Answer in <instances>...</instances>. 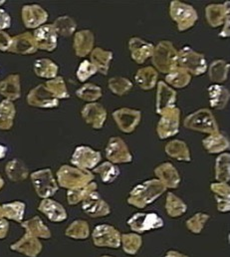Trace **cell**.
<instances>
[{"label": "cell", "instance_id": "1", "mask_svg": "<svg viewBox=\"0 0 230 257\" xmlns=\"http://www.w3.org/2000/svg\"><path fill=\"white\" fill-rule=\"evenodd\" d=\"M166 191V187L160 181L154 180L137 186L130 194L129 203L138 207H145L152 203Z\"/></svg>", "mask_w": 230, "mask_h": 257}, {"label": "cell", "instance_id": "2", "mask_svg": "<svg viewBox=\"0 0 230 257\" xmlns=\"http://www.w3.org/2000/svg\"><path fill=\"white\" fill-rule=\"evenodd\" d=\"M58 183L62 188L77 190L87 187L92 181V175L86 170L63 166L57 173Z\"/></svg>", "mask_w": 230, "mask_h": 257}, {"label": "cell", "instance_id": "3", "mask_svg": "<svg viewBox=\"0 0 230 257\" xmlns=\"http://www.w3.org/2000/svg\"><path fill=\"white\" fill-rule=\"evenodd\" d=\"M153 62L163 73L170 74L177 67V52L169 41L161 42L153 53Z\"/></svg>", "mask_w": 230, "mask_h": 257}, {"label": "cell", "instance_id": "4", "mask_svg": "<svg viewBox=\"0 0 230 257\" xmlns=\"http://www.w3.org/2000/svg\"><path fill=\"white\" fill-rule=\"evenodd\" d=\"M184 126L193 131L209 134H215L218 130L214 117L207 109H201L188 116L184 121Z\"/></svg>", "mask_w": 230, "mask_h": 257}, {"label": "cell", "instance_id": "5", "mask_svg": "<svg viewBox=\"0 0 230 257\" xmlns=\"http://www.w3.org/2000/svg\"><path fill=\"white\" fill-rule=\"evenodd\" d=\"M178 65L186 72L195 75H201L206 70L204 56L196 53L188 47H184L179 53H177V66Z\"/></svg>", "mask_w": 230, "mask_h": 257}, {"label": "cell", "instance_id": "6", "mask_svg": "<svg viewBox=\"0 0 230 257\" xmlns=\"http://www.w3.org/2000/svg\"><path fill=\"white\" fill-rule=\"evenodd\" d=\"M171 16L176 22L179 31L191 28L197 21L195 10L191 6L179 1H173L171 3Z\"/></svg>", "mask_w": 230, "mask_h": 257}, {"label": "cell", "instance_id": "7", "mask_svg": "<svg viewBox=\"0 0 230 257\" xmlns=\"http://www.w3.org/2000/svg\"><path fill=\"white\" fill-rule=\"evenodd\" d=\"M31 180L36 193L42 198H48L57 192V183L49 169L34 172L31 175Z\"/></svg>", "mask_w": 230, "mask_h": 257}, {"label": "cell", "instance_id": "8", "mask_svg": "<svg viewBox=\"0 0 230 257\" xmlns=\"http://www.w3.org/2000/svg\"><path fill=\"white\" fill-rule=\"evenodd\" d=\"M71 161L80 170L87 171L93 169L101 161V155L89 147L81 146L75 150Z\"/></svg>", "mask_w": 230, "mask_h": 257}, {"label": "cell", "instance_id": "9", "mask_svg": "<svg viewBox=\"0 0 230 257\" xmlns=\"http://www.w3.org/2000/svg\"><path fill=\"white\" fill-rule=\"evenodd\" d=\"M128 223L136 232H144L160 228L164 225L163 219L156 213H137L129 220Z\"/></svg>", "mask_w": 230, "mask_h": 257}, {"label": "cell", "instance_id": "10", "mask_svg": "<svg viewBox=\"0 0 230 257\" xmlns=\"http://www.w3.org/2000/svg\"><path fill=\"white\" fill-rule=\"evenodd\" d=\"M27 102L32 107L37 108H55L59 104L56 99L44 85H39L32 89L28 96Z\"/></svg>", "mask_w": 230, "mask_h": 257}, {"label": "cell", "instance_id": "11", "mask_svg": "<svg viewBox=\"0 0 230 257\" xmlns=\"http://www.w3.org/2000/svg\"><path fill=\"white\" fill-rule=\"evenodd\" d=\"M37 49L52 52L57 46V33L53 25H43L33 34Z\"/></svg>", "mask_w": 230, "mask_h": 257}, {"label": "cell", "instance_id": "12", "mask_svg": "<svg viewBox=\"0 0 230 257\" xmlns=\"http://www.w3.org/2000/svg\"><path fill=\"white\" fill-rule=\"evenodd\" d=\"M94 242L98 246H120V234L119 231L111 225L103 224L95 228L93 233Z\"/></svg>", "mask_w": 230, "mask_h": 257}, {"label": "cell", "instance_id": "13", "mask_svg": "<svg viewBox=\"0 0 230 257\" xmlns=\"http://www.w3.org/2000/svg\"><path fill=\"white\" fill-rule=\"evenodd\" d=\"M22 19L26 27L39 28L47 21L48 14L39 5H25L22 8Z\"/></svg>", "mask_w": 230, "mask_h": 257}, {"label": "cell", "instance_id": "14", "mask_svg": "<svg viewBox=\"0 0 230 257\" xmlns=\"http://www.w3.org/2000/svg\"><path fill=\"white\" fill-rule=\"evenodd\" d=\"M179 111L175 107L163 114L158 125V134L161 139H166L174 136L178 132Z\"/></svg>", "mask_w": 230, "mask_h": 257}, {"label": "cell", "instance_id": "15", "mask_svg": "<svg viewBox=\"0 0 230 257\" xmlns=\"http://www.w3.org/2000/svg\"><path fill=\"white\" fill-rule=\"evenodd\" d=\"M114 119L122 132L131 133L141 121V112L131 109H121L115 111Z\"/></svg>", "mask_w": 230, "mask_h": 257}, {"label": "cell", "instance_id": "16", "mask_svg": "<svg viewBox=\"0 0 230 257\" xmlns=\"http://www.w3.org/2000/svg\"><path fill=\"white\" fill-rule=\"evenodd\" d=\"M83 200V210L93 217H100L110 213L109 205L100 198L95 191L88 193Z\"/></svg>", "mask_w": 230, "mask_h": 257}, {"label": "cell", "instance_id": "17", "mask_svg": "<svg viewBox=\"0 0 230 257\" xmlns=\"http://www.w3.org/2000/svg\"><path fill=\"white\" fill-rule=\"evenodd\" d=\"M8 51L21 55L35 53L37 51V46L33 35L26 32L13 37Z\"/></svg>", "mask_w": 230, "mask_h": 257}, {"label": "cell", "instance_id": "18", "mask_svg": "<svg viewBox=\"0 0 230 257\" xmlns=\"http://www.w3.org/2000/svg\"><path fill=\"white\" fill-rule=\"evenodd\" d=\"M10 248L26 256L36 257L42 250V244L36 237L26 233L20 240L12 244Z\"/></svg>", "mask_w": 230, "mask_h": 257}, {"label": "cell", "instance_id": "19", "mask_svg": "<svg viewBox=\"0 0 230 257\" xmlns=\"http://www.w3.org/2000/svg\"><path fill=\"white\" fill-rule=\"evenodd\" d=\"M107 159L113 163H129L132 156L127 145L120 138H112L107 148Z\"/></svg>", "mask_w": 230, "mask_h": 257}, {"label": "cell", "instance_id": "20", "mask_svg": "<svg viewBox=\"0 0 230 257\" xmlns=\"http://www.w3.org/2000/svg\"><path fill=\"white\" fill-rule=\"evenodd\" d=\"M83 119L94 128H101L106 120V111L99 104H89L82 111Z\"/></svg>", "mask_w": 230, "mask_h": 257}, {"label": "cell", "instance_id": "21", "mask_svg": "<svg viewBox=\"0 0 230 257\" xmlns=\"http://www.w3.org/2000/svg\"><path fill=\"white\" fill-rule=\"evenodd\" d=\"M174 102L175 92L164 82H160L157 95V112L160 115H163L167 111L174 108Z\"/></svg>", "mask_w": 230, "mask_h": 257}, {"label": "cell", "instance_id": "22", "mask_svg": "<svg viewBox=\"0 0 230 257\" xmlns=\"http://www.w3.org/2000/svg\"><path fill=\"white\" fill-rule=\"evenodd\" d=\"M130 49L132 53V58L140 64L144 63L149 57L153 56L155 50L154 46L151 43H148L140 38L131 39Z\"/></svg>", "mask_w": 230, "mask_h": 257}, {"label": "cell", "instance_id": "23", "mask_svg": "<svg viewBox=\"0 0 230 257\" xmlns=\"http://www.w3.org/2000/svg\"><path fill=\"white\" fill-rule=\"evenodd\" d=\"M20 77L17 74L9 75L0 82V95L11 102L20 97Z\"/></svg>", "mask_w": 230, "mask_h": 257}, {"label": "cell", "instance_id": "24", "mask_svg": "<svg viewBox=\"0 0 230 257\" xmlns=\"http://www.w3.org/2000/svg\"><path fill=\"white\" fill-rule=\"evenodd\" d=\"M39 210L54 222H60L67 218V212L64 207L57 201L49 198H45L40 202Z\"/></svg>", "mask_w": 230, "mask_h": 257}, {"label": "cell", "instance_id": "25", "mask_svg": "<svg viewBox=\"0 0 230 257\" xmlns=\"http://www.w3.org/2000/svg\"><path fill=\"white\" fill-rule=\"evenodd\" d=\"M94 44V35L89 30H83L75 35L74 48L76 55L79 57H84L89 54L92 50Z\"/></svg>", "mask_w": 230, "mask_h": 257}, {"label": "cell", "instance_id": "26", "mask_svg": "<svg viewBox=\"0 0 230 257\" xmlns=\"http://www.w3.org/2000/svg\"><path fill=\"white\" fill-rule=\"evenodd\" d=\"M156 175L165 187L176 188L180 182V178L173 165L167 163L156 169Z\"/></svg>", "mask_w": 230, "mask_h": 257}, {"label": "cell", "instance_id": "27", "mask_svg": "<svg viewBox=\"0 0 230 257\" xmlns=\"http://www.w3.org/2000/svg\"><path fill=\"white\" fill-rule=\"evenodd\" d=\"M229 2H225L224 5H209L206 8V17L209 24L212 27H217L222 24L224 18L229 17Z\"/></svg>", "mask_w": 230, "mask_h": 257}, {"label": "cell", "instance_id": "28", "mask_svg": "<svg viewBox=\"0 0 230 257\" xmlns=\"http://www.w3.org/2000/svg\"><path fill=\"white\" fill-rule=\"evenodd\" d=\"M22 226L26 229V233H28L36 238L37 237H40V238L51 237L50 230L38 216H34L33 218L23 222Z\"/></svg>", "mask_w": 230, "mask_h": 257}, {"label": "cell", "instance_id": "29", "mask_svg": "<svg viewBox=\"0 0 230 257\" xmlns=\"http://www.w3.org/2000/svg\"><path fill=\"white\" fill-rule=\"evenodd\" d=\"M8 179L12 182H21L28 177V169L20 160L10 161L5 168Z\"/></svg>", "mask_w": 230, "mask_h": 257}, {"label": "cell", "instance_id": "30", "mask_svg": "<svg viewBox=\"0 0 230 257\" xmlns=\"http://www.w3.org/2000/svg\"><path fill=\"white\" fill-rule=\"evenodd\" d=\"M210 104L215 109H223L229 101V92L222 86L212 85L208 88Z\"/></svg>", "mask_w": 230, "mask_h": 257}, {"label": "cell", "instance_id": "31", "mask_svg": "<svg viewBox=\"0 0 230 257\" xmlns=\"http://www.w3.org/2000/svg\"><path fill=\"white\" fill-rule=\"evenodd\" d=\"M15 118V107L9 100L0 102V130L8 131L12 128Z\"/></svg>", "mask_w": 230, "mask_h": 257}, {"label": "cell", "instance_id": "32", "mask_svg": "<svg viewBox=\"0 0 230 257\" xmlns=\"http://www.w3.org/2000/svg\"><path fill=\"white\" fill-rule=\"evenodd\" d=\"M158 78V73L153 67L140 69L136 75V82L144 90H150L155 87Z\"/></svg>", "mask_w": 230, "mask_h": 257}, {"label": "cell", "instance_id": "33", "mask_svg": "<svg viewBox=\"0 0 230 257\" xmlns=\"http://www.w3.org/2000/svg\"><path fill=\"white\" fill-rule=\"evenodd\" d=\"M112 57L113 55L111 52L105 51L101 48H97L92 52L91 60L92 64L96 67L97 71L101 72L103 75H106L109 70Z\"/></svg>", "mask_w": 230, "mask_h": 257}, {"label": "cell", "instance_id": "34", "mask_svg": "<svg viewBox=\"0 0 230 257\" xmlns=\"http://www.w3.org/2000/svg\"><path fill=\"white\" fill-rule=\"evenodd\" d=\"M34 72L38 77L54 79L57 76L58 66L49 59H38L34 63Z\"/></svg>", "mask_w": 230, "mask_h": 257}, {"label": "cell", "instance_id": "35", "mask_svg": "<svg viewBox=\"0 0 230 257\" xmlns=\"http://www.w3.org/2000/svg\"><path fill=\"white\" fill-rule=\"evenodd\" d=\"M25 211V203L21 201H13L2 205V217L20 222L23 219Z\"/></svg>", "mask_w": 230, "mask_h": 257}, {"label": "cell", "instance_id": "36", "mask_svg": "<svg viewBox=\"0 0 230 257\" xmlns=\"http://www.w3.org/2000/svg\"><path fill=\"white\" fill-rule=\"evenodd\" d=\"M203 146L209 153H220L229 148V143L225 137L215 133L203 141Z\"/></svg>", "mask_w": 230, "mask_h": 257}, {"label": "cell", "instance_id": "37", "mask_svg": "<svg viewBox=\"0 0 230 257\" xmlns=\"http://www.w3.org/2000/svg\"><path fill=\"white\" fill-rule=\"evenodd\" d=\"M166 152L172 158L180 161H189V150L186 145L180 141H173L166 147Z\"/></svg>", "mask_w": 230, "mask_h": 257}, {"label": "cell", "instance_id": "38", "mask_svg": "<svg viewBox=\"0 0 230 257\" xmlns=\"http://www.w3.org/2000/svg\"><path fill=\"white\" fill-rule=\"evenodd\" d=\"M190 75L188 72H186L183 69H178L176 68L175 70H173V72H171L170 74L167 75L166 77V81L173 85L175 88H183L186 85L189 84L190 82Z\"/></svg>", "mask_w": 230, "mask_h": 257}, {"label": "cell", "instance_id": "39", "mask_svg": "<svg viewBox=\"0 0 230 257\" xmlns=\"http://www.w3.org/2000/svg\"><path fill=\"white\" fill-rule=\"evenodd\" d=\"M76 26L77 25H76L75 21L69 16L58 17L53 24V27H54L57 35L59 34L64 37H68V36L72 35L76 29Z\"/></svg>", "mask_w": 230, "mask_h": 257}, {"label": "cell", "instance_id": "40", "mask_svg": "<svg viewBox=\"0 0 230 257\" xmlns=\"http://www.w3.org/2000/svg\"><path fill=\"white\" fill-rule=\"evenodd\" d=\"M211 190L218 200V208L221 211L229 210V188L225 184L211 185Z\"/></svg>", "mask_w": 230, "mask_h": 257}, {"label": "cell", "instance_id": "41", "mask_svg": "<svg viewBox=\"0 0 230 257\" xmlns=\"http://www.w3.org/2000/svg\"><path fill=\"white\" fill-rule=\"evenodd\" d=\"M45 87L56 99H66L69 97L65 81L62 77H55L54 79L49 80Z\"/></svg>", "mask_w": 230, "mask_h": 257}, {"label": "cell", "instance_id": "42", "mask_svg": "<svg viewBox=\"0 0 230 257\" xmlns=\"http://www.w3.org/2000/svg\"><path fill=\"white\" fill-rule=\"evenodd\" d=\"M228 70L229 64H227L223 60H217L210 66V79L214 82H223L227 78Z\"/></svg>", "mask_w": 230, "mask_h": 257}, {"label": "cell", "instance_id": "43", "mask_svg": "<svg viewBox=\"0 0 230 257\" xmlns=\"http://www.w3.org/2000/svg\"><path fill=\"white\" fill-rule=\"evenodd\" d=\"M76 95L84 101L92 102L98 100L102 96V90L96 85L86 84L76 92Z\"/></svg>", "mask_w": 230, "mask_h": 257}, {"label": "cell", "instance_id": "44", "mask_svg": "<svg viewBox=\"0 0 230 257\" xmlns=\"http://www.w3.org/2000/svg\"><path fill=\"white\" fill-rule=\"evenodd\" d=\"M66 235L72 238H86L89 235V227L86 221L77 220L74 221L66 230Z\"/></svg>", "mask_w": 230, "mask_h": 257}, {"label": "cell", "instance_id": "45", "mask_svg": "<svg viewBox=\"0 0 230 257\" xmlns=\"http://www.w3.org/2000/svg\"><path fill=\"white\" fill-rule=\"evenodd\" d=\"M216 179L221 183L229 181V155L223 154L217 159Z\"/></svg>", "mask_w": 230, "mask_h": 257}, {"label": "cell", "instance_id": "46", "mask_svg": "<svg viewBox=\"0 0 230 257\" xmlns=\"http://www.w3.org/2000/svg\"><path fill=\"white\" fill-rule=\"evenodd\" d=\"M166 206L169 214L173 217H176L183 214L186 210V205L178 197H176L172 193H169L168 195Z\"/></svg>", "mask_w": 230, "mask_h": 257}, {"label": "cell", "instance_id": "47", "mask_svg": "<svg viewBox=\"0 0 230 257\" xmlns=\"http://www.w3.org/2000/svg\"><path fill=\"white\" fill-rule=\"evenodd\" d=\"M95 173L99 174L105 183H112L119 176V170L110 163H105L101 167L95 170Z\"/></svg>", "mask_w": 230, "mask_h": 257}, {"label": "cell", "instance_id": "48", "mask_svg": "<svg viewBox=\"0 0 230 257\" xmlns=\"http://www.w3.org/2000/svg\"><path fill=\"white\" fill-rule=\"evenodd\" d=\"M132 83L125 78H112L109 82V88L117 95H124L131 90Z\"/></svg>", "mask_w": 230, "mask_h": 257}, {"label": "cell", "instance_id": "49", "mask_svg": "<svg viewBox=\"0 0 230 257\" xmlns=\"http://www.w3.org/2000/svg\"><path fill=\"white\" fill-rule=\"evenodd\" d=\"M124 250L130 254H135L142 244V239L137 234H127L123 236Z\"/></svg>", "mask_w": 230, "mask_h": 257}, {"label": "cell", "instance_id": "50", "mask_svg": "<svg viewBox=\"0 0 230 257\" xmlns=\"http://www.w3.org/2000/svg\"><path fill=\"white\" fill-rule=\"evenodd\" d=\"M97 69L91 62L85 60L83 61L77 71V77L81 82H85L87 79H89L91 76L95 75L97 73Z\"/></svg>", "mask_w": 230, "mask_h": 257}, {"label": "cell", "instance_id": "51", "mask_svg": "<svg viewBox=\"0 0 230 257\" xmlns=\"http://www.w3.org/2000/svg\"><path fill=\"white\" fill-rule=\"evenodd\" d=\"M208 219V215L206 214H202V213H198L194 216H192L189 220H187V227H189V229L195 233H198L202 227L203 224L205 223V221Z\"/></svg>", "mask_w": 230, "mask_h": 257}, {"label": "cell", "instance_id": "52", "mask_svg": "<svg viewBox=\"0 0 230 257\" xmlns=\"http://www.w3.org/2000/svg\"><path fill=\"white\" fill-rule=\"evenodd\" d=\"M12 42V38L4 31H0V51H8Z\"/></svg>", "mask_w": 230, "mask_h": 257}, {"label": "cell", "instance_id": "53", "mask_svg": "<svg viewBox=\"0 0 230 257\" xmlns=\"http://www.w3.org/2000/svg\"><path fill=\"white\" fill-rule=\"evenodd\" d=\"M11 25V18L9 14L3 10L0 9V31H3L4 29L9 28Z\"/></svg>", "mask_w": 230, "mask_h": 257}, {"label": "cell", "instance_id": "54", "mask_svg": "<svg viewBox=\"0 0 230 257\" xmlns=\"http://www.w3.org/2000/svg\"><path fill=\"white\" fill-rule=\"evenodd\" d=\"M8 229H9L8 221L1 217L0 218V239H3V238H5L7 236Z\"/></svg>", "mask_w": 230, "mask_h": 257}, {"label": "cell", "instance_id": "55", "mask_svg": "<svg viewBox=\"0 0 230 257\" xmlns=\"http://www.w3.org/2000/svg\"><path fill=\"white\" fill-rule=\"evenodd\" d=\"M6 153H7V148L5 146H3V145H0V160L5 158Z\"/></svg>", "mask_w": 230, "mask_h": 257}, {"label": "cell", "instance_id": "56", "mask_svg": "<svg viewBox=\"0 0 230 257\" xmlns=\"http://www.w3.org/2000/svg\"><path fill=\"white\" fill-rule=\"evenodd\" d=\"M167 257H186L183 256V255H181V254H179V253H177V252H175V251H171V252H169L168 253V255Z\"/></svg>", "mask_w": 230, "mask_h": 257}, {"label": "cell", "instance_id": "57", "mask_svg": "<svg viewBox=\"0 0 230 257\" xmlns=\"http://www.w3.org/2000/svg\"><path fill=\"white\" fill-rule=\"evenodd\" d=\"M3 186H4V181H3V179L0 176V190L3 188Z\"/></svg>", "mask_w": 230, "mask_h": 257}, {"label": "cell", "instance_id": "58", "mask_svg": "<svg viewBox=\"0 0 230 257\" xmlns=\"http://www.w3.org/2000/svg\"><path fill=\"white\" fill-rule=\"evenodd\" d=\"M2 217V205H0V218Z\"/></svg>", "mask_w": 230, "mask_h": 257}, {"label": "cell", "instance_id": "59", "mask_svg": "<svg viewBox=\"0 0 230 257\" xmlns=\"http://www.w3.org/2000/svg\"><path fill=\"white\" fill-rule=\"evenodd\" d=\"M4 2H5V1H4V0H0V6H1V5H2V4H3V3H4Z\"/></svg>", "mask_w": 230, "mask_h": 257}, {"label": "cell", "instance_id": "60", "mask_svg": "<svg viewBox=\"0 0 230 257\" xmlns=\"http://www.w3.org/2000/svg\"><path fill=\"white\" fill-rule=\"evenodd\" d=\"M103 257H110V256H103Z\"/></svg>", "mask_w": 230, "mask_h": 257}]
</instances>
